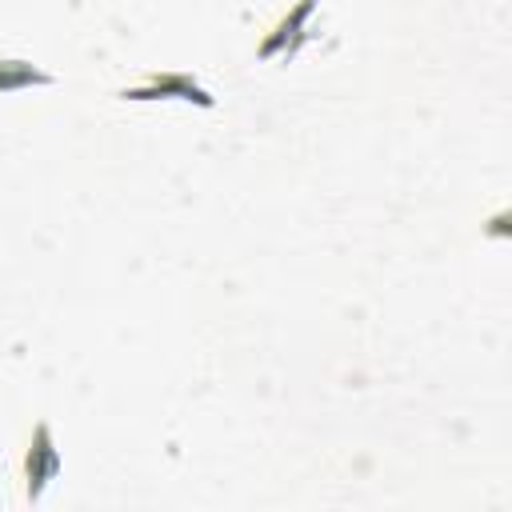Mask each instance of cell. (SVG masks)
Instances as JSON below:
<instances>
[{
	"instance_id": "6da1fadb",
	"label": "cell",
	"mask_w": 512,
	"mask_h": 512,
	"mask_svg": "<svg viewBox=\"0 0 512 512\" xmlns=\"http://www.w3.org/2000/svg\"><path fill=\"white\" fill-rule=\"evenodd\" d=\"M120 100H132V104H152V100H184V104H196V108H216V96L192 76V72H180V68H160V72H148L144 80L136 84H124L116 92Z\"/></svg>"
},
{
	"instance_id": "7a4b0ae2",
	"label": "cell",
	"mask_w": 512,
	"mask_h": 512,
	"mask_svg": "<svg viewBox=\"0 0 512 512\" xmlns=\"http://www.w3.org/2000/svg\"><path fill=\"white\" fill-rule=\"evenodd\" d=\"M64 460H60V448H56V436H52V424L48 420H36L32 432H28V444H24V460H20V480H24V500L36 504L44 496V488L60 476Z\"/></svg>"
},
{
	"instance_id": "3957f363",
	"label": "cell",
	"mask_w": 512,
	"mask_h": 512,
	"mask_svg": "<svg viewBox=\"0 0 512 512\" xmlns=\"http://www.w3.org/2000/svg\"><path fill=\"white\" fill-rule=\"evenodd\" d=\"M316 4L320 0H296L288 12H280L276 16V24L264 32V40L256 44V60H292L300 48H304V40H308V20H312V12H316Z\"/></svg>"
},
{
	"instance_id": "277c9868",
	"label": "cell",
	"mask_w": 512,
	"mask_h": 512,
	"mask_svg": "<svg viewBox=\"0 0 512 512\" xmlns=\"http://www.w3.org/2000/svg\"><path fill=\"white\" fill-rule=\"evenodd\" d=\"M48 84H56V76L44 72L40 64L24 56H0V96L24 92V88H48Z\"/></svg>"
}]
</instances>
